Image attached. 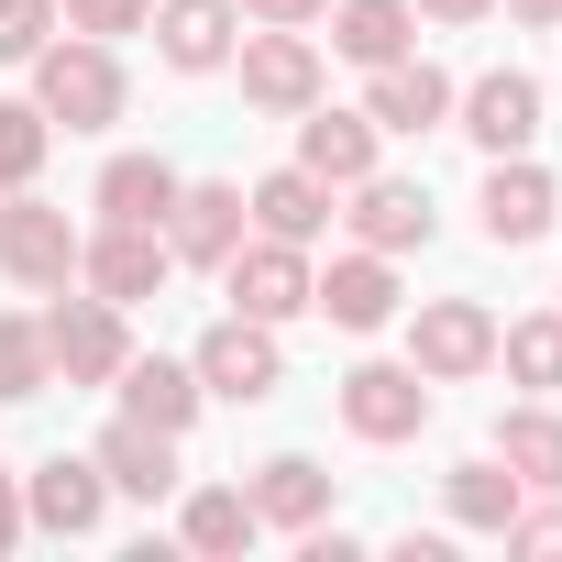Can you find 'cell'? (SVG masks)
I'll return each mask as SVG.
<instances>
[{"instance_id": "obj_4", "label": "cell", "mask_w": 562, "mask_h": 562, "mask_svg": "<svg viewBox=\"0 0 562 562\" xmlns=\"http://www.w3.org/2000/svg\"><path fill=\"white\" fill-rule=\"evenodd\" d=\"M221 288H232V310L265 321V331L299 321V310H310V243H276V232H265V243H232V254H221Z\"/></svg>"}, {"instance_id": "obj_21", "label": "cell", "mask_w": 562, "mask_h": 562, "mask_svg": "<svg viewBox=\"0 0 562 562\" xmlns=\"http://www.w3.org/2000/svg\"><path fill=\"white\" fill-rule=\"evenodd\" d=\"M299 166H310V177H331V188L375 177V122H364V111H321V100H310V122H299Z\"/></svg>"}, {"instance_id": "obj_28", "label": "cell", "mask_w": 562, "mask_h": 562, "mask_svg": "<svg viewBox=\"0 0 562 562\" xmlns=\"http://www.w3.org/2000/svg\"><path fill=\"white\" fill-rule=\"evenodd\" d=\"M177 529H188V551H243V540H254L265 518H254V496H243V485H199Z\"/></svg>"}, {"instance_id": "obj_8", "label": "cell", "mask_w": 562, "mask_h": 562, "mask_svg": "<svg viewBox=\"0 0 562 562\" xmlns=\"http://www.w3.org/2000/svg\"><path fill=\"white\" fill-rule=\"evenodd\" d=\"M232 56H243V100H254V111H310V100H321V45H310L299 23H254Z\"/></svg>"}, {"instance_id": "obj_29", "label": "cell", "mask_w": 562, "mask_h": 562, "mask_svg": "<svg viewBox=\"0 0 562 562\" xmlns=\"http://www.w3.org/2000/svg\"><path fill=\"white\" fill-rule=\"evenodd\" d=\"M45 386H56L45 321H12V310H0V408H12V397H45Z\"/></svg>"}, {"instance_id": "obj_20", "label": "cell", "mask_w": 562, "mask_h": 562, "mask_svg": "<svg viewBox=\"0 0 562 562\" xmlns=\"http://www.w3.org/2000/svg\"><path fill=\"white\" fill-rule=\"evenodd\" d=\"M243 496H254V518H265V529H321V518H331V474H321L310 452H276Z\"/></svg>"}, {"instance_id": "obj_22", "label": "cell", "mask_w": 562, "mask_h": 562, "mask_svg": "<svg viewBox=\"0 0 562 562\" xmlns=\"http://www.w3.org/2000/svg\"><path fill=\"white\" fill-rule=\"evenodd\" d=\"M177 188H188V177H177L166 155H111V166H100V221H155V232H166Z\"/></svg>"}, {"instance_id": "obj_37", "label": "cell", "mask_w": 562, "mask_h": 562, "mask_svg": "<svg viewBox=\"0 0 562 562\" xmlns=\"http://www.w3.org/2000/svg\"><path fill=\"white\" fill-rule=\"evenodd\" d=\"M507 12H518V23H562V0H507Z\"/></svg>"}, {"instance_id": "obj_9", "label": "cell", "mask_w": 562, "mask_h": 562, "mask_svg": "<svg viewBox=\"0 0 562 562\" xmlns=\"http://www.w3.org/2000/svg\"><path fill=\"white\" fill-rule=\"evenodd\" d=\"M452 111H463V133L485 155H529L540 144V78L529 67H485L474 89H452Z\"/></svg>"}, {"instance_id": "obj_5", "label": "cell", "mask_w": 562, "mask_h": 562, "mask_svg": "<svg viewBox=\"0 0 562 562\" xmlns=\"http://www.w3.org/2000/svg\"><path fill=\"white\" fill-rule=\"evenodd\" d=\"M408 364H419L430 386H463V375L496 364V321H485L474 299H419V321H408Z\"/></svg>"}, {"instance_id": "obj_3", "label": "cell", "mask_w": 562, "mask_h": 562, "mask_svg": "<svg viewBox=\"0 0 562 562\" xmlns=\"http://www.w3.org/2000/svg\"><path fill=\"white\" fill-rule=\"evenodd\" d=\"M78 276H89V299H111V310H133V299H166L177 243H166L155 221H100V232L78 243Z\"/></svg>"}, {"instance_id": "obj_32", "label": "cell", "mask_w": 562, "mask_h": 562, "mask_svg": "<svg viewBox=\"0 0 562 562\" xmlns=\"http://www.w3.org/2000/svg\"><path fill=\"white\" fill-rule=\"evenodd\" d=\"M56 23L89 34V45H111V34H144L155 23V0H56Z\"/></svg>"}, {"instance_id": "obj_27", "label": "cell", "mask_w": 562, "mask_h": 562, "mask_svg": "<svg viewBox=\"0 0 562 562\" xmlns=\"http://www.w3.org/2000/svg\"><path fill=\"white\" fill-rule=\"evenodd\" d=\"M496 364H507L518 386H540V397H551V386H562V310L507 321V331H496Z\"/></svg>"}, {"instance_id": "obj_2", "label": "cell", "mask_w": 562, "mask_h": 562, "mask_svg": "<svg viewBox=\"0 0 562 562\" xmlns=\"http://www.w3.org/2000/svg\"><path fill=\"white\" fill-rule=\"evenodd\" d=\"M188 375H199V397H232V408H265L276 386H288V353H276V331L265 321H210L199 331V353H188Z\"/></svg>"}, {"instance_id": "obj_1", "label": "cell", "mask_w": 562, "mask_h": 562, "mask_svg": "<svg viewBox=\"0 0 562 562\" xmlns=\"http://www.w3.org/2000/svg\"><path fill=\"white\" fill-rule=\"evenodd\" d=\"M34 111H45V122H67V133L122 122V67H111V45H89V34L45 45V56H34Z\"/></svg>"}, {"instance_id": "obj_33", "label": "cell", "mask_w": 562, "mask_h": 562, "mask_svg": "<svg viewBox=\"0 0 562 562\" xmlns=\"http://www.w3.org/2000/svg\"><path fill=\"white\" fill-rule=\"evenodd\" d=\"M496 540H507V551H529V562H562V507H518Z\"/></svg>"}, {"instance_id": "obj_6", "label": "cell", "mask_w": 562, "mask_h": 562, "mask_svg": "<svg viewBox=\"0 0 562 562\" xmlns=\"http://www.w3.org/2000/svg\"><path fill=\"white\" fill-rule=\"evenodd\" d=\"M45 353H56L67 386H111L122 353H133V331H122L111 299H67V288H56V310H45Z\"/></svg>"}, {"instance_id": "obj_16", "label": "cell", "mask_w": 562, "mask_h": 562, "mask_svg": "<svg viewBox=\"0 0 562 562\" xmlns=\"http://www.w3.org/2000/svg\"><path fill=\"white\" fill-rule=\"evenodd\" d=\"M166 243H177V265H221V254L243 243V188H232V177H199V188H177V210H166Z\"/></svg>"}, {"instance_id": "obj_18", "label": "cell", "mask_w": 562, "mask_h": 562, "mask_svg": "<svg viewBox=\"0 0 562 562\" xmlns=\"http://www.w3.org/2000/svg\"><path fill=\"white\" fill-rule=\"evenodd\" d=\"M232 0H166L155 12V45H166V67L177 78H210V67H232Z\"/></svg>"}, {"instance_id": "obj_38", "label": "cell", "mask_w": 562, "mask_h": 562, "mask_svg": "<svg viewBox=\"0 0 562 562\" xmlns=\"http://www.w3.org/2000/svg\"><path fill=\"white\" fill-rule=\"evenodd\" d=\"M551 34H562V23H551Z\"/></svg>"}, {"instance_id": "obj_26", "label": "cell", "mask_w": 562, "mask_h": 562, "mask_svg": "<svg viewBox=\"0 0 562 562\" xmlns=\"http://www.w3.org/2000/svg\"><path fill=\"white\" fill-rule=\"evenodd\" d=\"M496 463H507L518 485L562 496V419H551V408H507V419H496Z\"/></svg>"}, {"instance_id": "obj_15", "label": "cell", "mask_w": 562, "mask_h": 562, "mask_svg": "<svg viewBox=\"0 0 562 562\" xmlns=\"http://www.w3.org/2000/svg\"><path fill=\"white\" fill-rule=\"evenodd\" d=\"M353 243L364 254H419L430 243V188H408V177H353Z\"/></svg>"}, {"instance_id": "obj_17", "label": "cell", "mask_w": 562, "mask_h": 562, "mask_svg": "<svg viewBox=\"0 0 562 562\" xmlns=\"http://www.w3.org/2000/svg\"><path fill=\"white\" fill-rule=\"evenodd\" d=\"M100 474H111V496H144V507H155V496L177 485V430H155V419L122 408V419L100 430Z\"/></svg>"}, {"instance_id": "obj_19", "label": "cell", "mask_w": 562, "mask_h": 562, "mask_svg": "<svg viewBox=\"0 0 562 562\" xmlns=\"http://www.w3.org/2000/svg\"><path fill=\"white\" fill-rule=\"evenodd\" d=\"M276 243H321L331 232V177H310V166H276V177H254V199H243Z\"/></svg>"}, {"instance_id": "obj_36", "label": "cell", "mask_w": 562, "mask_h": 562, "mask_svg": "<svg viewBox=\"0 0 562 562\" xmlns=\"http://www.w3.org/2000/svg\"><path fill=\"white\" fill-rule=\"evenodd\" d=\"M23 529H34V518H23V485H12V474H0V551H12Z\"/></svg>"}, {"instance_id": "obj_11", "label": "cell", "mask_w": 562, "mask_h": 562, "mask_svg": "<svg viewBox=\"0 0 562 562\" xmlns=\"http://www.w3.org/2000/svg\"><path fill=\"white\" fill-rule=\"evenodd\" d=\"M0 276H12V288H67V276H78L67 210H45V199H12V210H0Z\"/></svg>"}, {"instance_id": "obj_7", "label": "cell", "mask_w": 562, "mask_h": 562, "mask_svg": "<svg viewBox=\"0 0 562 562\" xmlns=\"http://www.w3.org/2000/svg\"><path fill=\"white\" fill-rule=\"evenodd\" d=\"M342 430L353 441H419L430 430V375L419 364H353L342 375Z\"/></svg>"}, {"instance_id": "obj_34", "label": "cell", "mask_w": 562, "mask_h": 562, "mask_svg": "<svg viewBox=\"0 0 562 562\" xmlns=\"http://www.w3.org/2000/svg\"><path fill=\"white\" fill-rule=\"evenodd\" d=\"M232 12H243V23H321L331 0H232Z\"/></svg>"}, {"instance_id": "obj_12", "label": "cell", "mask_w": 562, "mask_h": 562, "mask_svg": "<svg viewBox=\"0 0 562 562\" xmlns=\"http://www.w3.org/2000/svg\"><path fill=\"white\" fill-rule=\"evenodd\" d=\"M375 89H364V122L375 133H441L452 122V78L430 67V56H386V67H364Z\"/></svg>"}, {"instance_id": "obj_24", "label": "cell", "mask_w": 562, "mask_h": 562, "mask_svg": "<svg viewBox=\"0 0 562 562\" xmlns=\"http://www.w3.org/2000/svg\"><path fill=\"white\" fill-rule=\"evenodd\" d=\"M331 45L353 56V67H386V56H408V34H419V12L408 0H331Z\"/></svg>"}, {"instance_id": "obj_23", "label": "cell", "mask_w": 562, "mask_h": 562, "mask_svg": "<svg viewBox=\"0 0 562 562\" xmlns=\"http://www.w3.org/2000/svg\"><path fill=\"white\" fill-rule=\"evenodd\" d=\"M111 386H122V408H133V419H155V430H188V419H199V375H188V364H166V353H122V375H111Z\"/></svg>"}, {"instance_id": "obj_10", "label": "cell", "mask_w": 562, "mask_h": 562, "mask_svg": "<svg viewBox=\"0 0 562 562\" xmlns=\"http://www.w3.org/2000/svg\"><path fill=\"white\" fill-rule=\"evenodd\" d=\"M23 518H34V529H56V540H89V529L111 518V474H100V452H56V463H34Z\"/></svg>"}, {"instance_id": "obj_13", "label": "cell", "mask_w": 562, "mask_h": 562, "mask_svg": "<svg viewBox=\"0 0 562 562\" xmlns=\"http://www.w3.org/2000/svg\"><path fill=\"white\" fill-rule=\"evenodd\" d=\"M310 310L331 331H386L397 321V254H342L331 276H310Z\"/></svg>"}, {"instance_id": "obj_30", "label": "cell", "mask_w": 562, "mask_h": 562, "mask_svg": "<svg viewBox=\"0 0 562 562\" xmlns=\"http://www.w3.org/2000/svg\"><path fill=\"white\" fill-rule=\"evenodd\" d=\"M34 166H45V111L0 100V188H34Z\"/></svg>"}, {"instance_id": "obj_14", "label": "cell", "mask_w": 562, "mask_h": 562, "mask_svg": "<svg viewBox=\"0 0 562 562\" xmlns=\"http://www.w3.org/2000/svg\"><path fill=\"white\" fill-rule=\"evenodd\" d=\"M551 210H562V199H551V177H540L529 155H496V166H485V243H496V254L540 243V232H551Z\"/></svg>"}, {"instance_id": "obj_25", "label": "cell", "mask_w": 562, "mask_h": 562, "mask_svg": "<svg viewBox=\"0 0 562 562\" xmlns=\"http://www.w3.org/2000/svg\"><path fill=\"white\" fill-rule=\"evenodd\" d=\"M441 507H452V529H507V518L529 507V485H518L507 463H452V474H441Z\"/></svg>"}, {"instance_id": "obj_35", "label": "cell", "mask_w": 562, "mask_h": 562, "mask_svg": "<svg viewBox=\"0 0 562 562\" xmlns=\"http://www.w3.org/2000/svg\"><path fill=\"white\" fill-rule=\"evenodd\" d=\"M408 12H430V23H485L496 0H408Z\"/></svg>"}, {"instance_id": "obj_31", "label": "cell", "mask_w": 562, "mask_h": 562, "mask_svg": "<svg viewBox=\"0 0 562 562\" xmlns=\"http://www.w3.org/2000/svg\"><path fill=\"white\" fill-rule=\"evenodd\" d=\"M56 45V0H0V67H34Z\"/></svg>"}]
</instances>
